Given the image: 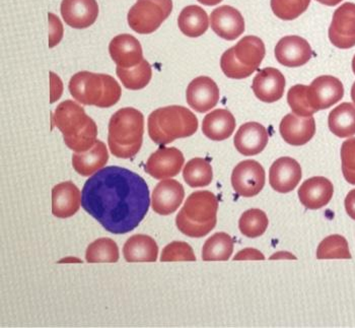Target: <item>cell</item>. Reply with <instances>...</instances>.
I'll return each mask as SVG.
<instances>
[{"label": "cell", "instance_id": "1", "mask_svg": "<svg viewBox=\"0 0 355 328\" xmlns=\"http://www.w3.org/2000/svg\"><path fill=\"white\" fill-rule=\"evenodd\" d=\"M150 189L137 173L111 166L87 179L82 207L103 228L115 235L130 233L144 220L150 205Z\"/></svg>", "mask_w": 355, "mask_h": 328}, {"label": "cell", "instance_id": "2", "mask_svg": "<svg viewBox=\"0 0 355 328\" xmlns=\"http://www.w3.org/2000/svg\"><path fill=\"white\" fill-rule=\"evenodd\" d=\"M52 122L62 133L65 144L73 152H87L98 141L96 122L73 101L60 103L55 109Z\"/></svg>", "mask_w": 355, "mask_h": 328}, {"label": "cell", "instance_id": "3", "mask_svg": "<svg viewBox=\"0 0 355 328\" xmlns=\"http://www.w3.org/2000/svg\"><path fill=\"white\" fill-rule=\"evenodd\" d=\"M144 116L127 107L112 115L109 122L108 144L112 155L119 159L137 156L142 146Z\"/></svg>", "mask_w": 355, "mask_h": 328}, {"label": "cell", "instance_id": "4", "mask_svg": "<svg viewBox=\"0 0 355 328\" xmlns=\"http://www.w3.org/2000/svg\"><path fill=\"white\" fill-rule=\"evenodd\" d=\"M148 128L151 141L166 146L176 139L192 137L198 129V119L189 109L174 105L150 113Z\"/></svg>", "mask_w": 355, "mask_h": 328}, {"label": "cell", "instance_id": "5", "mask_svg": "<svg viewBox=\"0 0 355 328\" xmlns=\"http://www.w3.org/2000/svg\"><path fill=\"white\" fill-rule=\"evenodd\" d=\"M218 211V200L212 192H193L178 214L177 228L188 237H205L216 228Z\"/></svg>", "mask_w": 355, "mask_h": 328}, {"label": "cell", "instance_id": "6", "mask_svg": "<svg viewBox=\"0 0 355 328\" xmlns=\"http://www.w3.org/2000/svg\"><path fill=\"white\" fill-rule=\"evenodd\" d=\"M69 89L78 103L98 108H110L121 99V87L109 74L80 71L70 80Z\"/></svg>", "mask_w": 355, "mask_h": 328}, {"label": "cell", "instance_id": "7", "mask_svg": "<svg viewBox=\"0 0 355 328\" xmlns=\"http://www.w3.org/2000/svg\"><path fill=\"white\" fill-rule=\"evenodd\" d=\"M172 10V0H137L127 15L129 27L138 34H151L161 27Z\"/></svg>", "mask_w": 355, "mask_h": 328}, {"label": "cell", "instance_id": "8", "mask_svg": "<svg viewBox=\"0 0 355 328\" xmlns=\"http://www.w3.org/2000/svg\"><path fill=\"white\" fill-rule=\"evenodd\" d=\"M265 170L254 159L241 162L232 174V185L234 191L243 198H253L262 191L265 185Z\"/></svg>", "mask_w": 355, "mask_h": 328}, {"label": "cell", "instance_id": "9", "mask_svg": "<svg viewBox=\"0 0 355 328\" xmlns=\"http://www.w3.org/2000/svg\"><path fill=\"white\" fill-rule=\"evenodd\" d=\"M330 42L339 49L355 46V3L345 2L335 10L329 28Z\"/></svg>", "mask_w": 355, "mask_h": 328}, {"label": "cell", "instance_id": "10", "mask_svg": "<svg viewBox=\"0 0 355 328\" xmlns=\"http://www.w3.org/2000/svg\"><path fill=\"white\" fill-rule=\"evenodd\" d=\"M343 96V85L335 76H319L308 87L309 102L317 112L330 108L341 101Z\"/></svg>", "mask_w": 355, "mask_h": 328}, {"label": "cell", "instance_id": "11", "mask_svg": "<svg viewBox=\"0 0 355 328\" xmlns=\"http://www.w3.org/2000/svg\"><path fill=\"white\" fill-rule=\"evenodd\" d=\"M184 163L185 159L181 150L176 148L162 146L148 157L144 170L157 180L170 179L181 172Z\"/></svg>", "mask_w": 355, "mask_h": 328}, {"label": "cell", "instance_id": "12", "mask_svg": "<svg viewBox=\"0 0 355 328\" xmlns=\"http://www.w3.org/2000/svg\"><path fill=\"white\" fill-rule=\"evenodd\" d=\"M276 60L286 67L306 64L313 56V50L306 39L300 36H286L276 44Z\"/></svg>", "mask_w": 355, "mask_h": 328}, {"label": "cell", "instance_id": "13", "mask_svg": "<svg viewBox=\"0 0 355 328\" xmlns=\"http://www.w3.org/2000/svg\"><path fill=\"white\" fill-rule=\"evenodd\" d=\"M185 198V190L179 181L164 179L153 191L151 207L153 212L161 216L174 214L179 209Z\"/></svg>", "mask_w": 355, "mask_h": 328}, {"label": "cell", "instance_id": "14", "mask_svg": "<svg viewBox=\"0 0 355 328\" xmlns=\"http://www.w3.org/2000/svg\"><path fill=\"white\" fill-rule=\"evenodd\" d=\"M188 105L199 113H205L214 109L219 101V89L212 78L198 76L194 78L186 91Z\"/></svg>", "mask_w": 355, "mask_h": 328}, {"label": "cell", "instance_id": "15", "mask_svg": "<svg viewBox=\"0 0 355 328\" xmlns=\"http://www.w3.org/2000/svg\"><path fill=\"white\" fill-rule=\"evenodd\" d=\"M302 177L301 165L293 157H279L269 170V183L279 193L293 191L299 185Z\"/></svg>", "mask_w": 355, "mask_h": 328}, {"label": "cell", "instance_id": "16", "mask_svg": "<svg viewBox=\"0 0 355 328\" xmlns=\"http://www.w3.org/2000/svg\"><path fill=\"white\" fill-rule=\"evenodd\" d=\"M210 25L220 38L234 41L245 32V19L236 8L230 6H219L210 15Z\"/></svg>", "mask_w": 355, "mask_h": 328}, {"label": "cell", "instance_id": "17", "mask_svg": "<svg viewBox=\"0 0 355 328\" xmlns=\"http://www.w3.org/2000/svg\"><path fill=\"white\" fill-rule=\"evenodd\" d=\"M60 12L63 21L69 27L87 29L98 19V2L96 0H62Z\"/></svg>", "mask_w": 355, "mask_h": 328}, {"label": "cell", "instance_id": "18", "mask_svg": "<svg viewBox=\"0 0 355 328\" xmlns=\"http://www.w3.org/2000/svg\"><path fill=\"white\" fill-rule=\"evenodd\" d=\"M286 80L274 67H266L256 74L252 84L254 95L264 103L277 102L284 97Z\"/></svg>", "mask_w": 355, "mask_h": 328}, {"label": "cell", "instance_id": "19", "mask_svg": "<svg viewBox=\"0 0 355 328\" xmlns=\"http://www.w3.org/2000/svg\"><path fill=\"white\" fill-rule=\"evenodd\" d=\"M267 129L258 122L243 124L234 135V144L236 150L244 156L259 155L268 144Z\"/></svg>", "mask_w": 355, "mask_h": 328}, {"label": "cell", "instance_id": "20", "mask_svg": "<svg viewBox=\"0 0 355 328\" xmlns=\"http://www.w3.org/2000/svg\"><path fill=\"white\" fill-rule=\"evenodd\" d=\"M111 58L122 69H132L144 60L141 44L132 35L116 36L109 45Z\"/></svg>", "mask_w": 355, "mask_h": 328}, {"label": "cell", "instance_id": "21", "mask_svg": "<svg viewBox=\"0 0 355 328\" xmlns=\"http://www.w3.org/2000/svg\"><path fill=\"white\" fill-rule=\"evenodd\" d=\"M82 194L71 181L59 183L52 189V214L58 218H69L80 211Z\"/></svg>", "mask_w": 355, "mask_h": 328}, {"label": "cell", "instance_id": "22", "mask_svg": "<svg viewBox=\"0 0 355 328\" xmlns=\"http://www.w3.org/2000/svg\"><path fill=\"white\" fill-rule=\"evenodd\" d=\"M279 131L286 143L293 146H304L314 137V117H300L295 114H287L280 122Z\"/></svg>", "mask_w": 355, "mask_h": 328}, {"label": "cell", "instance_id": "23", "mask_svg": "<svg viewBox=\"0 0 355 328\" xmlns=\"http://www.w3.org/2000/svg\"><path fill=\"white\" fill-rule=\"evenodd\" d=\"M334 187L325 177H313L302 183L299 189L302 205L309 209H319L332 200Z\"/></svg>", "mask_w": 355, "mask_h": 328}, {"label": "cell", "instance_id": "24", "mask_svg": "<svg viewBox=\"0 0 355 328\" xmlns=\"http://www.w3.org/2000/svg\"><path fill=\"white\" fill-rule=\"evenodd\" d=\"M109 154L106 144L96 141L91 150L83 153H74L72 156V167L83 177L91 176L108 163Z\"/></svg>", "mask_w": 355, "mask_h": 328}, {"label": "cell", "instance_id": "25", "mask_svg": "<svg viewBox=\"0 0 355 328\" xmlns=\"http://www.w3.org/2000/svg\"><path fill=\"white\" fill-rule=\"evenodd\" d=\"M236 124V119L229 110L216 109L203 119L202 132L211 141H225L232 137Z\"/></svg>", "mask_w": 355, "mask_h": 328}, {"label": "cell", "instance_id": "26", "mask_svg": "<svg viewBox=\"0 0 355 328\" xmlns=\"http://www.w3.org/2000/svg\"><path fill=\"white\" fill-rule=\"evenodd\" d=\"M123 255L128 262H155L159 255V247L150 236L138 234L125 242Z\"/></svg>", "mask_w": 355, "mask_h": 328}, {"label": "cell", "instance_id": "27", "mask_svg": "<svg viewBox=\"0 0 355 328\" xmlns=\"http://www.w3.org/2000/svg\"><path fill=\"white\" fill-rule=\"evenodd\" d=\"M178 26L185 36L198 38L208 30L209 17L200 6H186L178 17Z\"/></svg>", "mask_w": 355, "mask_h": 328}, {"label": "cell", "instance_id": "28", "mask_svg": "<svg viewBox=\"0 0 355 328\" xmlns=\"http://www.w3.org/2000/svg\"><path fill=\"white\" fill-rule=\"evenodd\" d=\"M328 126L331 132L340 139L355 135V106L342 103L329 114Z\"/></svg>", "mask_w": 355, "mask_h": 328}, {"label": "cell", "instance_id": "29", "mask_svg": "<svg viewBox=\"0 0 355 328\" xmlns=\"http://www.w3.org/2000/svg\"><path fill=\"white\" fill-rule=\"evenodd\" d=\"M234 55L243 64L257 69L265 58L264 43L256 36H246L234 46Z\"/></svg>", "mask_w": 355, "mask_h": 328}, {"label": "cell", "instance_id": "30", "mask_svg": "<svg viewBox=\"0 0 355 328\" xmlns=\"http://www.w3.org/2000/svg\"><path fill=\"white\" fill-rule=\"evenodd\" d=\"M234 252V240L229 234H214L206 240L202 248V259L205 261H225Z\"/></svg>", "mask_w": 355, "mask_h": 328}, {"label": "cell", "instance_id": "31", "mask_svg": "<svg viewBox=\"0 0 355 328\" xmlns=\"http://www.w3.org/2000/svg\"><path fill=\"white\" fill-rule=\"evenodd\" d=\"M183 178L190 187H205L214 179L211 165L202 157H194L186 164L183 170Z\"/></svg>", "mask_w": 355, "mask_h": 328}, {"label": "cell", "instance_id": "32", "mask_svg": "<svg viewBox=\"0 0 355 328\" xmlns=\"http://www.w3.org/2000/svg\"><path fill=\"white\" fill-rule=\"evenodd\" d=\"M116 74L121 80L122 85L126 89H132V91L144 89L150 84L153 78V69L146 59L132 69H122L117 67Z\"/></svg>", "mask_w": 355, "mask_h": 328}, {"label": "cell", "instance_id": "33", "mask_svg": "<svg viewBox=\"0 0 355 328\" xmlns=\"http://www.w3.org/2000/svg\"><path fill=\"white\" fill-rule=\"evenodd\" d=\"M119 258V248L116 242L110 238H100L91 243L85 252V260L89 264L117 262Z\"/></svg>", "mask_w": 355, "mask_h": 328}, {"label": "cell", "instance_id": "34", "mask_svg": "<svg viewBox=\"0 0 355 328\" xmlns=\"http://www.w3.org/2000/svg\"><path fill=\"white\" fill-rule=\"evenodd\" d=\"M268 225V216L258 209H248L239 221L241 233L248 238L260 237L266 232Z\"/></svg>", "mask_w": 355, "mask_h": 328}, {"label": "cell", "instance_id": "35", "mask_svg": "<svg viewBox=\"0 0 355 328\" xmlns=\"http://www.w3.org/2000/svg\"><path fill=\"white\" fill-rule=\"evenodd\" d=\"M318 259H350L349 247L345 238L340 235H331L325 238L317 250Z\"/></svg>", "mask_w": 355, "mask_h": 328}, {"label": "cell", "instance_id": "36", "mask_svg": "<svg viewBox=\"0 0 355 328\" xmlns=\"http://www.w3.org/2000/svg\"><path fill=\"white\" fill-rule=\"evenodd\" d=\"M311 0H271L273 14L282 21H293L301 17L309 6Z\"/></svg>", "mask_w": 355, "mask_h": 328}, {"label": "cell", "instance_id": "37", "mask_svg": "<svg viewBox=\"0 0 355 328\" xmlns=\"http://www.w3.org/2000/svg\"><path fill=\"white\" fill-rule=\"evenodd\" d=\"M287 102L293 114L300 117H311L317 111L313 109L308 99V86L295 85L287 94Z\"/></svg>", "mask_w": 355, "mask_h": 328}, {"label": "cell", "instance_id": "38", "mask_svg": "<svg viewBox=\"0 0 355 328\" xmlns=\"http://www.w3.org/2000/svg\"><path fill=\"white\" fill-rule=\"evenodd\" d=\"M220 67L227 78L234 80H244L255 71V69L246 67L236 59L234 48H230L223 54L220 58Z\"/></svg>", "mask_w": 355, "mask_h": 328}, {"label": "cell", "instance_id": "39", "mask_svg": "<svg viewBox=\"0 0 355 328\" xmlns=\"http://www.w3.org/2000/svg\"><path fill=\"white\" fill-rule=\"evenodd\" d=\"M194 251L188 243L174 241L164 247L161 261H195Z\"/></svg>", "mask_w": 355, "mask_h": 328}, {"label": "cell", "instance_id": "40", "mask_svg": "<svg viewBox=\"0 0 355 328\" xmlns=\"http://www.w3.org/2000/svg\"><path fill=\"white\" fill-rule=\"evenodd\" d=\"M341 162L344 178L350 184L355 185V137L342 144Z\"/></svg>", "mask_w": 355, "mask_h": 328}, {"label": "cell", "instance_id": "41", "mask_svg": "<svg viewBox=\"0 0 355 328\" xmlns=\"http://www.w3.org/2000/svg\"><path fill=\"white\" fill-rule=\"evenodd\" d=\"M63 25L57 15L49 14V47L53 48L58 45L63 38Z\"/></svg>", "mask_w": 355, "mask_h": 328}, {"label": "cell", "instance_id": "42", "mask_svg": "<svg viewBox=\"0 0 355 328\" xmlns=\"http://www.w3.org/2000/svg\"><path fill=\"white\" fill-rule=\"evenodd\" d=\"M50 103L56 102L61 98L63 93V84L61 82L60 78L54 72H50Z\"/></svg>", "mask_w": 355, "mask_h": 328}, {"label": "cell", "instance_id": "43", "mask_svg": "<svg viewBox=\"0 0 355 328\" xmlns=\"http://www.w3.org/2000/svg\"><path fill=\"white\" fill-rule=\"evenodd\" d=\"M265 257L260 252L253 248H246L244 250L240 251L234 260H264Z\"/></svg>", "mask_w": 355, "mask_h": 328}, {"label": "cell", "instance_id": "44", "mask_svg": "<svg viewBox=\"0 0 355 328\" xmlns=\"http://www.w3.org/2000/svg\"><path fill=\"white\" fill-rule=\"evenodd\" d=\"M345 209L348 216L355 221V189L352 190L345 198Z\"/></svg>", "mask_w": 355, "mask_h": 328}, {"label": "cell", "instance_id": "45", "mask_svg": "<svg viewBox=\"0 0 355 328\" xmlns=\"http://www.w3.org/2000/svg\"><path fill=\"white\" fill-rule=\"evenodd\" d=\"M282 258H286V259H297V257H293V254L288 252H278L273 254L270 259H282Z\"/></svg>", "mask_w": 355, "mask_h": 328}, {"label": "cell", "instance_id": "46", "mask_svg": "<svg viewBox=\"0 0 355 328\" xmlns=\"http://www.w3.org/2000/svg\"><path fill=\"white\" fill-rule=\"evenodd\" d=\"M315 1L320 2V3L324 4V6H335L343 1V0H315Z\"/></svg>", "mask_w": 355, "mask_h": 328}, {"label": "cell", "instance_id": "47", "mask_svg": "<svg viewBox=\"0 0 355 328\" xmlns=\"http://www.w3.org/2000/svg\"><path fill=\"white\" fill-rule=\"evenodd\" d=\"M197 1L200 2L203 6H218L223 0H197Z\"/></svg>", "mask_w": 355, "mask_h": 328}, {"label": "cell", "instance_id": "48", "mask_svg": "<svg viewBox=\"0 0 355 328\" xmlns=\"http://www.w3.org/2000/svg\"><path fill=\"white\" fill-rule=\"evenodd\" d=\"M352 99L354 101V105H355V83L354 84V86L352 87Z\"/></svg>", "mask_w": 355, "mask_h": 328}, {"label": "cell", "instance_id": "49", "mask_svg": "<svg viewBox=\"0 0 355 328\" xmlns=\"http://www.w3.org/2000/svg\"><path fill=\"white\" fill-rule=\"evenodd\" d=\"M352 71H354V74H355V55L354 59H352Z\"/></svg>", "mask_w": 355, "mask_h": 328}]
</instances>
